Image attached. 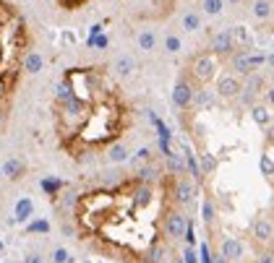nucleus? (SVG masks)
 Here are the masks:
<instances>
[{
	"label": "nucleus",
	"mask_w": 274,
	"mask_h": 263,
	"mask_svg": "<svg viewBox=\"0 0 274 263\" xmlns=\"http://www.w3.org/2000/svg\"><path fill=\"white\" fill-rule=\"evenodd\" d=\"M204 8H207L209 13H220V8H222V0H204Z\"/></svg>",
	"instance_id": "5"
},
{
	"label": "nucleus",
	"mask_w": 274,
	"mask_h": 263,
	"mask_svg": "<svg viewBox=\"0 0 274 263\" xmlns=\"http://www.w3.org/2000/svg\"><path fill=\"white\" fill-rule=\"evenodd\" d=\"M29 263H39V261H37V258H29Z\"/></svg>",
	"instance_id": "8"
},
{
	"label": "nucleus",
	"mask_w": 274,
	"mask_h": 263,
	"mask_svg": "<svg viewBox=\"0 0 274 263\" xmlns=\"http://www.w3.org/2000/svg\"><path fill=\"white\" fill-rule=\"evenodd\" d=\"M91 3V0H55V5L60 10H81Z\"/></svg>",
	"instance_id": "4"
},
{
	"label": "nucleus",
	"mask_w": 274,
	"mask_h": 263,
	"mask_svg": "<svg viewBox=\"0 0 274 263\" xmlns=\"http://www.w3.org/2000/svg\"><path fill=\"white\" fill-rule=\"evenodd\" d=\"M183 24H186L188 29H196V26H199V16L191 13V16H186V21H183Z\"/></svg>",
	"instance_id": "6"
},
{
	"label": "nucleus",
	"mask_w": 274,
	"mask_h": 263,
	"mask_svg": "<svg viewBox=\"0 0 274 263\" xmlns=\"http://www.w3.org/2000/svg\"><path fill=\"white\" fill-rule=\"evenodd\" d=\"M50 115L58 148L73 162L110 151L136 125V110L107 65L63 71Z\"/></svg>",
	"instance_id": "2"
},
{
	"label": "nucleus",
	"mask_w": 274,
	"mask_h": 263,
	"mask_svg": "<svg viewBox=\"0 0 274 263\" xmlns=\"http://www.w3.org/2000/svg\"><path fill=\"white\" fill-rule=\"evenodd\" d=\"M31 31L13 0H0V131L13 110L18 86L29 71Z\"/></svg>",
	"instance_id": "3"
},
{
	"label": "nucleus",
	"mask_w": 274,
	"mask_h": 263,
	"mask_svg": "<svg viewBox=\"0 0 274 263\" xmlns=\"http://www.w3.org/2000/svg\"><path fill=\"white\" fill-rule=\"evenodd\" d=\"M178 198L173 172L139 169L112 185L91 188L76 198L73 222L78 237L105 253L136 263H162V232Z\"/></svg>",
	"instance_id": "1"
},
{
	"label": "nucleus",
	"mask_w": 274,
	"mask_h": 263,
	"mask_svg": "<svg viewBox=\"0 0 274 263\" xmlns=\"http://www.w3.org/2000/svg\"><path fill=\"white\" fill-rule=\"evenodd\" d=\"M152 44H154L152 34H141V47H152Z\"/></svg>",
	"instance_id": "7"
}]
</instances>
